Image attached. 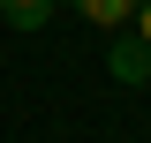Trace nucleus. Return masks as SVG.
<instances>
[{
  "mask_svg": "<svg viewBox=\"0 0 151 143\" xmlns=\"http://www.w3.org/2000/svg\"><path fill=\"white\" fill-rule=\"evenodd\" d=\"M0 15H8V30H45L53 0H0Z\"/></svg>",
  "mask_w": 151,
  "mask_h": 143,
  "instance_id": "f03ea898",
  "label": "nucleus"
},
{
  "mask_svg": "<svg viewBox=\"0 0 151 143\" xmlns=\"http://www.w3.org/2000/svg\"><path fill=\"white\" fill-rule=\"evenodd\" d=\"M129 23H136V38L151 45V0H136V15H129Z\"/></svg>",
  "mask_w": 151,
  "mask_h": 143,
  "instance_id": "20e7f679",
  "label": "nucleus"
},
{
  "mask_svg": "<svg viewBox=\"0 0 151 143\" xmlns=\"http://www.w3.org/2000/svg\"><path fill=\"white\" fill-rule=\"evenodd\" d=\"M106 68H113V83H151V45L144 38H121L106 53Z\"/></svg>",
  "mask_w": 151,
  "mask_h": 143,
  "instance_id": "f257e3e1",
  "label": "nucleus"
},
{
  "mask_svg": "<svg viewBox=\"0 0 151 143\" xmlns=\"http://www.w3.org/2000/svg\"><path fill=\"white\" fill-rule=\"evenodd\" d=\"M76 15H83V23H98V30H121V23L136 15V0H76Z\"/></svg>",
  "mask_w": 151,
  "mask_h": 143,
  "instance_id": "7ed1b4c3",
  "label": "nucleus"
}]
</instances>
